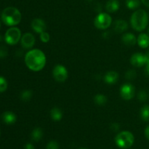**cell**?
<instances>
[{"label":"cell","instance_id":"6da1fadb","mask_svg":"<svg viewBox=\"0 0 149 149\" xmlns=\"http://www.w3.org/2000/svg\"><path fill=\"white\" fill-rule=\"evenodd\" d=\"M47 58L45 54L39 49H32L29 50L25 56L26 65L31 71H41L46 65Z\"/></svg>","mask_w":149,"mask_h":149},{"label":"cell","instance_id":"7a4b0ae2","mask_svg":"<svg viewBox=\"0 0 149 149\" xmlns=\"http://www.w3.org/2000/svg\"><path fill=\"white\" fill-rule=\"evenodd\" d=\"M148 14L145 10H138L134 12L131 16V26L137 31H142L148 26Z\"/></svg>","mask_w":149,"mask_h":149},{"label":"cell","instance_id":"3957f363","mask_svg":"<svg viewBox=\"0 0 149 149\" xmlns=\"http://www.w3.org/2000/svg\"><path fill=\"white\" fill-rule=\"evenodd\" d=\"M21 13L15 7H7L3 10L1 13V20L3 23L11 27L19 24L21 21Z\"/></svg>","mask_w":149,"mask_h":149},{"label":"cell","instance_id":"277c9868","mask_svg":"<svg viewBox=\"0 0 149 149\" xmlns=\"http://www.w3.org/2000/svg\"><path fill=\"white\" fill-rule=\"evenodd\" d=\"M135 138L132 132L129 131H122L117 134L115 138V143L121 148H128L134 143Z\"/></svg>","mask_w":149,"mask_h":149},{"label":"cell","instance_id":"5b68a950","mask_svg":"<svg viewBox=\"0 0 149 149\" xmlns=\"http://www.w3.org/2000/svg\"><path fill=\"white\" fill-rule=\"evenodd\" d=\"M21 37L22 35L20 30L18 28L15 26L7 29L4 35V39L6 42L10 45H15L18 43L19 41L21 39Z\"/></svg>","mask_w":149,"mask_h":149},{"label":"cell","instance_id":"8992f818","mask_svg":"<svg viewBox=\"0 0 149 149\" xmlns=\"http://www.w3.org/2000/svg\"><path fill=\"white\" fill-rule=\"evenodd\" d=\"M112 23V18L109 14L106 13H100L94 20V25L97 29L106 30Z\"/></svg>","mask_w":149,"mask_h":149},{"label":"cell","instance_id":"52a82bcc","mask_svg":"<svg viewBox=\"0 0 149 149\" xmlns=\"http://www.w3.org/2000/svg\"><path fill=\"white\" fill-rule=\"evenodd\" d=\"M52 76L57 81L63 82L68 77V70L64 65L58 64L54 67L52 70Z\"/></svg>","mask_w":149,"mask_h":149},{"label":"cell","instance_id":"ba28073f","mask_svg":"<svg viewBox=\"0 0 149 149\" xmlns=\"http://www.w3.org/2000/svg\"><path fill=\"white\" fill-rule=\"evenodd\" d=\"M135 87L130 83H125L120 87L119 93L122 99L125 100H130L135 96Z\"/></svg>","mask_w":149,"mask_h":149},{"label":"cell","instance_id":"9c48e42d","mask_svg":"<svg viewBox=\"0 0 149 149\" xmlns=\"http://www.w3.org/2000/svg\"><path fill=\"white\" fill-rule=\"evenodd\" d=\"M149 61L148 57L146 54L136 52L133 54L130 58L131 65L135 67H142L144 65H146Z\"/></svg>","mask_w":149,"mask_h":149},{"label":"cell","instance_id":"30bf717a","mask_svg":"<svg viewBox=\"0 0 149 149\" xmlns=\"http://www.w3.org/2000/svg\"><path fill=\"white\" fill-rule=\"evenodd\" d=\"M35 42V36L31 33H25L20 39L22 47L25 49H31L33 47Z\"/></svg>","mask_w":149,"mask_h":149},{"label":"cell","instance_id":"8fae6325","mask_svg":"<svg viewBox=\"0 0 149 149\" xmlns=\"http://www.w3.org/2000/svg\"><path fill=\"white\" fill-rule=\"evenodd\" d=\"M31 28L36 33H41L46 30V23L42 19L35 18L31 22Z\"/></svg>","mask_w":149,"mask_h":149},{"label":"cell","instance_id":"7c38bea8","mask_svg":"<svg viewBox=\"0 0 149 149\" xmlns=\"http://www.w3.org/2000/svg\"><path fill=\"white\" fill-rule=\"evenodd\" d=\"M122 41L125 45L129 47L134 46L137 44V38L132 33H125L122 35Z\"/></svg>","mask_w":149,"mask_h":149},{"label":"cell","instance_id":"4fadbf2b","mask_svg":"<svg viewBox=\"0 0 149 149\" xmlns=\"http://www.w3.org/2000/svg\"><path fill=\"white\" fill-rule=\"evenodd\" d=\"M119 79V74L113 71H108L104 76V81L108 84H113L117 82Z\"/></svg>","mask_w":149,"mask_h":149},{"label":"cell","instance_id":"5bb4252c","mask_svg":"<svg viewBox=\"0 0 149 149\" xmlns=\"http://www.w3.org/2000/svg\"><path fill=\"white\" fill-rule=\"evenodd\" d=\"M113 29H114V31L116 33H123L125 31L127 30L128 29L127 22L125 20H122V19L116 20L114 25H113Z\"/></svg>","mask_w":149,"mask_h":149},{"label":"cell","instance_id":"9a60e30c","mask_svg":"<svg viewBox=\"0 0 149 149\" xmlns=\"http://www.w3.org/2000/svg\"><path fill=\"white\" fill-rule=\"evenodd\" d=\"M137 44L143 49L148 48L149 47V35L145 33H140L137 38Z\"/></svg>","mask_w":149,"mask_h":149},{"label":"cell","instance_id":"2e32d148","mask_svg":"<svg viewBox=\"0 0 149 149\" xmlns=\"http://www.w3.org/2000/svg\"><path fill=\"white\" fill-rule=\"evenodd\" d=\"M1 119H2L3 122L7 125H13V124L15 123L16 120H17V116L13 112L6 111L2 113Z\"/></svg>","mask_w":149,"mask_h":149},{"label":"cell","instance_id":"e0dca14e","mask_svg":"<svg viewBox=\"0 0 149 149\" xmlns=\"http://www.w3.org/2000/svg\"><path fill=\"white\" fill-rule=\"evenodd\" d=\"M120 4L118 0H109L106 4V9L108 13H113L118 11Z\"/></svg>","mask_w":149,"mask_h":149},{"label":"cell","instance_id":"ac0fdd59","mask_svg":"<svg viewBox=\"0 0 149 149\" xmlns=\"http://www.w3.org/2000/svg\"><path fill=\"white\" fill-rule=\"evenodd\" d=\"M51 119L55 122H59L63 118V112L61 109L58 107H55L49 111Z\"/></svg>","mask_w":149,"mask_h":149},{"label":"cell","instance_id":"d6986e66","mask_svg":"<svg viewBox=\"0 0 149 149\" xmlns=\"http://www.w3.org/2000/svg\"><path fill=\"white\" fill-rule=\"evenodd\" d=\"M42 137H43V131L41 128L36 127L34 130H33L31 132V139L33 141L38 142L42 139Z\"/></svg>","mask_w":149,"mask_h":149},{"label":"cell","instance_id":"ffe728a7","mask_svg":"<svg viewBox=\"0 0 149 149\" xmlns=\"http://www.w3.org/2000/svg\"><path fill=\"white\" fill-rule=\"evenodd\" d=\"M140 115L142 120L144 122H149V106L145 105L141 108L140 111Z\"/></svg>","mask_w":149,"mask_h":149},{"label":"cell","instance_id":"44dd1931","mask_svg":"<svg viewBox=\"0 0 149 149\" xmlns=\"http://www.w3.org/2000/svg\"><path fill=\"white\" fill-rule=\"evenodd\" d=\"M107 97L103 94H97L95 96L94 101L98 106H104L107 103Z\"/></svg>","mask_w":149,"mask_h":149},{"label":"cell","instance_id":"7402d4cb","mask_svg":"<svg viewBox=\"0 0 149 149\" xmlns=\"http://www.w3.org/2000/svg\"><path fill=\"white\" fill-rule=\"evenodd\" d=\"M140 0H126V6L130 10H135L139 7Z\"/></svg>","mask_w":149,"mask_h":149},{"label":"cell","instance_id":"603a6c76","mask_svg":"<svg viewBox=\"0 0 149 149\" xmlns=\"http://www.w3.org/2000/svg\"><path fill=\"white\" fill-rule=\"evenodd\" d=\"M32 96H33V93H32L31 90H23L20 93V99L23 101H29L31 100Z\"/></svg>","mask_w":149,"mask_h":149},{"label":"cell","instance_id":"cb8c5ba5","mask_svg":"<svg viewBox=\"0 0 149 149\" xmlns=\"http://www.w3.org/2000/svg\"><path fill=\"white\" fill-rule=\"evenodd\" d=\"M8 84L5 78L3 77H0V93H4L7 90Z\"/></svg>","mask_w":149,"mask_h":149},{"label":"cell","instance_id":"d4e9b609","mask_svg":"<svg viewBox=\"0 0 149 149\" xmlns=\"http://www.w3.org/2000/svg\"><path fill=\"white\" fill-rule=\"evenodd\" d=\"M137 76V73L135 70H128L126 73H125V78L128 80H132L135 79V77Z\"/></svg>","mask_w":149,"mask_h":149},{"label":"cell","instance_id":"484cf974","mask_svg":"<svg viewBox=\"0 0 149 149\" xmlns=\"http://www.w3.org/2000/svg\"><path fill=\"white\" fill-rule=\"evenodd\" d=\"M39 38H40V40L42 41V42H44V43H47L49 41V39H50V36H49V34L47 32L44 31L40 33Z\"/></svg>","mask_w":149,"mask_h":149},{"label":"cell","instance_id":"4316f807","mask_svg":"<svg viewBox=\"0 0 149 149\" xmlns=\"http://www.w3.org/2000/svg\"><path fill=\"white\" fill-rule=\"evenodd\" d=\"M147 97H148V95H147L146 92L144 91V90H141L138 93V98L140 101L144 102L147 100Z\"/></svg>","mask_w":149,"mask_h":149},{"label":"cell","instance_id":"83f0119b","mask_svg":"<svg viewBox=\"0 0 149 149\" xmlns=\"http://www.w3.org/2000/svg\"><path fill=\"white\" fill-rule=\"evenodd\" d=\"M46 149H59V144L55 141H49L47 145Z\"/></svg>","mask_w":149,"mask_h":149},{"label":"cell","instance_id":"f1b7e54d","mask_svg":"<svg viewBox=\"0 0 149 149\" xmlns=\"http://www.w3.org/2000/svg\"><path fill=\"white\" fill-rule=\"evenodd\" d=\"M8 55V49L5 46H0V58H4Z\"/></svg>","mask_w":149,"mask_h":149},{"label":"cell","instance_id":"f546056e","mask_svg":"<svg viewBox=\"0 0 149 149\" xmlns=\"http://www.w3.org/2000/svg\"><path fill=\"white\" fill-rule=\"evenodd\" d=\"M111 129L113 132H117L119 130V125L117 123L112 124L111 126Z\"/></svg>","mask_w":149,"mask_h":149},{"label":"cell","instance_id":"4dcf8cb0","mask_svg":"<svg viewBox=\"0 0 149 149\" xmlns=\"http://www.w3.org/2000/svg\"><path fill=\"white\" fill-rule=\"evenodd\" d=\"M144 134H145L146 138L149 141V125L146 127V128L145 129V131H144Z\"/></svg>","mask_w":149,"mask_h":149},{"label":"cell","instance_id":"1f68e13d","mask_svg":"<svg viewBox=\"0 0 149 149\" xmlns=\"http://www.w3.org/2000/svg\"><path fill=\"white\" fill-rule=\"evenodd\" d=\"M25 149H34V146L31 143H27L25 146Z\"/></svg>","mask_w":149,"mask_h":149},{"label":"cell","instance_id":"d6a6232c","mask_svg":"<svg viewBox=\"0 0 149 149\" xmlns=\"http://www.w3.org/2000/svg\"><path fill=\"white\" fill-rule=\"evenodd\" d=\"M141 2H142L146 7H149V0H141Z\"/></svg>","mask_w":149,"mask_h":149},{"label":"cell","instance_id":"836d02e7","mask_svg":"<svg viewBox=\"0 0 149 149\" xmlns=\"http://www.w3.org/2000/svg\"><path fill=\"white\" fill-rule=\"evenodd\" d=\"M146 71H147V73H148V74L149 75V61L148 63H147V64H146Z\"/></svg>","mask_w":149,"mask_h":149},{"label":"cell","instance_id":"e575fe53","mask_svg":"<svg viewBox=\"0 0 149 149\" xmlns=\"http://www.w3.org/2000/svg\"><path fill=\"white\" fill-rule=\"evenodd\" d=\"M146 56L148 57V58L149 59V47H148V49H147V51H146Z\"/></svg>","mask_w":149,"mask_h":149},{"label":"cell","instance_id":"d590c367","mask_svg":"<svg viewBox=\"0 0 149 149\" xmlns=\"http://www.w3.org/2000/svg\"><path fill=\"white\" fill-rule=\"evenodd\" d=\"M1 41H2V37H1V36L0 35V42H1Z\"/></svg>","mask_w":149,"mask_h":149},{"label":"cell","instance_id":"8d00e7d4","mask_svg":"<svg viewBox=\"0 0 149 149\" xmlns=\"http://www.w3.org/2000/svg\"><path fill=\"white\" fill-rule=\"evenodd\" d=\"M148 35H149V28H148Z\"/></svg>","mask_w":149,"mask_h":149},{"label":"cell","instance_id":"74e56055","mask_svg":"<svg viewBox=\"0 0 149 149\" xmlns=\"http://www.w3.org/2000/svg\"><path fill=\"white\" fill-rule=\"evenodd\" d=\"M87 1H93V0H87Z\"/></svg>","mask_w":149,"mask_h":149},{"label":"cell","instance_id":"f35d334b","mask_svg":"<svg viewBox=\"0 0 149 149\" xmlns=\"http://www.w3.org/2000/svg\"><path fill=\"white\" fill-rule=\"evenodd\" d=\"M79 149H87V148H79Z\"/></svg>","mask_w":149,"mask_h":149},{"label":"cell","instance_id":"ab89813d","mask_svg":"<svg viewBox=\"0 0 149 149\" xmlns=\"http://www.w3.org/2000/svg\"><path fill=\"white\" fill-rule=\"evenodd\" d=\"M0 28H1V23H0Z\"/></svg>","mask_w":149,"mask_h":149},{"label":"cell","instance_id":"60d3db41","mask_svg":"<svg viewBox=\"0 0 149 149\" xmlns=\"http://www.w3.org/2000/svg\"><path fill=\"white\" fill-rule=\"evenodd\" d=\"M148 16H149V15H148Z\"/></svg>","mask_w":149,"mask_h":149}]
</instances>
